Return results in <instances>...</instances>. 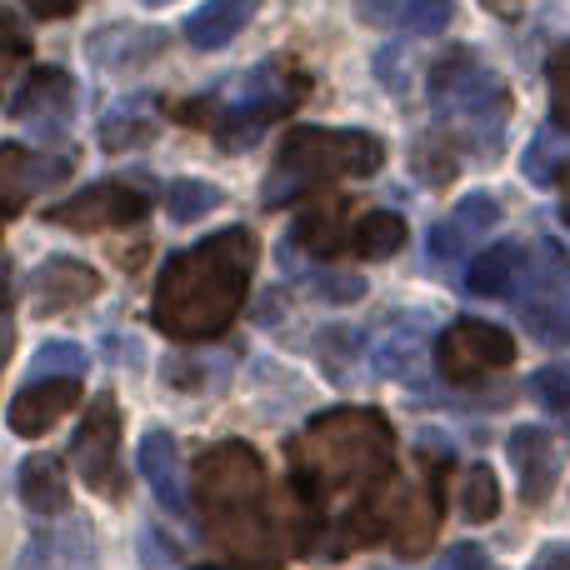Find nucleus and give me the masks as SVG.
Instances as JSON below:
<instances>
[{
    "label": "nucleus",
    "mask_w": 570,
    "mask_h": 570,
    "mask_svg": "<svg viewBox=\"0 0 570 570\" xmlns=\"http://www.w3.org/2000/svg\"><path fill=\"white\" fill-rule=\"evenodd\" d=\"M90 355L76 341H46L30 355V381H56V375H86Z\"/></svg>",
    "instance_id": "nucleus-27"
},
{
    "label": "nucleus",
    "mask_w": 570,
    "mask_h": 570,
    "mask_svg": "<svg viewBox=\"0 0 570 570\" xmlns=\"http://www.w3.org/2000/svg\"><path fill=\"white\" fill-rule=\"evenodd\" d=\"M321 351H361V331H321ZM331 381H345V371H341V361L331 365Z\"/></svg>",
    "instance_id": "nucleus-37"
},
{
    "label": "nucleus",
    "mask_w": 570,
    "mask_h": 570,
    "mask_svg": "<svg viewBox=\"0 0 570 570\" xmlns=\"http://www.w3.org/2000/svg\"><path fill=\"white\" fill-rule=\"evenodd\" d=\"M20 501L30 515H60L70 505L66 471H60L56 455H26L20 461Z\"/></svg>",
    "instance_id": "nucleus-20"
},
{
    "label": "nucleus",
    "mask_w": 570,
    "mask_h": 570,
    "mask_svg": "<svg viewBox=\"0 0 570 570\" xmlns=\"http://www.w3.org/2000/svg\"><path fill=\"white\" fill-rule=\"evenodd\" d=\"M261 0H206L196 16L186 20V40L196 50H226L240 30L256 20Z\"/></svg>",
    "instance_id": "nucleus-18"
},
{
    "label": "nucleus",
    "mask_w": 570,
    "mask_h": 570,
    "mask_svg": "<svg viewBox=\"0 0 570 570\" xmlns=\"http://www.w3.org/2000/svg\"><path fill=\"white\" fill-rule=\"evenodd\" d=\"M220 200H226V196H220V186H210V180H200V176L170 180V190H166V210H170V220H176V226H190V220L220 210Z\"/></svg>",
    "instance_id": "nucleus-25"
},
{
    "label": "nucleus",
    "mask_w": 570,
    "mask_h": 570,
    "mask_svg": "<svg viewBox=\"0 0 570 570\" xmlns=\"http://www.w3.org/2000/svg\"><path fill=\"white\" fill-rule=\"evenodd\" d=\"M305 285L331 305H351V301L365 295V281L355 276V271H315V276H305Z\"/></svg>",
    "instance_id": "nucleus-31"
},
{
    "label": "nucleus",
    "mask_w": 570,
    "mask_h": 570,
    "mask_svg": "<svg viewBox=\"0 0 570 570\" xmlns=\"http://www.w3.org/2000/svg\"><path fill=\"white\" fill-rule=\"evenodd\" d=\"M425 570H485V551H481V546H471V541H465V546H451L441 561L425 566Z\"/></svg>",
    "instance_id": "nucleus-36"
},
{
    "label": "nucleus",
    "mask_w": 570,
    "mask_h": 570,
    "mask_svg": "<svg viewBox=\"0 0 570 570\" xmlns=\"http://www.w3.org/2000/svg\"><path fill=\"white\" fill-rule=\"evenodd\" d=\"M511 361H515L511 331H501L491 321H471V315L445 325V335L435 341V371L451 385H475L491 371H505Z\"/></svg>",
    "instance_id": "nucleus-8"
},
{
    "label": "nucleus",
    "mask_w": 570,
    "mask_h": 570,
    "mask_svg": "<svg viewBox=\"0 0 570 570\" xmlns=\"http://www.w3.org/2000/svg\"><path fill=\"white\" fill-rule=\"evenodd\" d=\"M566 166H570L566 136H561V130H551V126H541L531 136V146H525V156H521L525 180H531V186H551V180H561Z\"/></svg>",
    "instance_id": "nucleus-24"
},
{
    "label": "nucleus",
    "mask_w": 570,
    "mask_h": 570,
    "mask_svg": "<svg viewBox=\"0 0 570 570\" xmlns=\"http://www.w3.org/2000/svg\"><path fill=\"white\" fill-rule=\"evenodd\" d=\"M150 210V196L126 180H100V186H86L80 196L50 206V220L70 230H116V226H136Z\"/></svg>",
    "instance_id": "nucleus-10"
},
{
    "label": "nucleus",
    "mask_w": 570,
    "mask_h": 570,
    "mask_svg": "<svg viewBox=\"0 0 570 570\" xmlns=\"http://www.w3.org/2000/svg\"><path fill=\"white\" fill-rule=\"evenodd\" d=\"M451 16H455L451 0H411L405 6V30L411 36H441L451 26Z\"/></svg>",
    "instance_id": "nucleus-32"
},
{
    "label": "nucleus",
    "mask_w": 570,
    "mask_h": 570,
    "mask_svg": "<svg viewBox=\"0 0 570 570\" xmlns=\"http://www.w3.org/2000/svg\"><path fill=\"white\" fill-rule=\"evenodd\" d=\"M546 76H551V106H556V120L570 126V46H561L551 56V66H546Z\"/></svg>",
    "instance_id": "nucleus-33"
},
{
    "label": "nucleus",
    "mask_w": 570,
    "mask_h": 570,
    "mask_svg": "<svg viewBox=\"0 0 570 570\" xmlns=\"http://www.w3.org/2000/svg\"><path fill=\"white\" fill-rule=\"evenodd\" d=\"M196 505L240 570H276L281 551L266 521V465L246 441L210 445L196 465Z\"/></svg>",
    "instance_id": "nucleus-2"
},
{
    "label": "nucleus",
    "mask_w": 570,
    "mask_h": 570,
    "mask_svg": "<svg viewBox=\"0 0 570 570\" xmlns=\"http://www.w3.org/2000/svg\"><path fill=\"white\" fill-rule=\"evenodd\" d=\"M461 515L471 525H485L501 515V481H495L491 465H471L461 475Z\"/></svg>",
    "instance_id": "nucleus-26"
},
{
    "label": "nucleus",
    "mask_w": 570,
    "mask_h": 570,
    "mask_svg": "<svg viewBox=\"0 0 570 570\" xmlns=\"http://www.w3.org/2000/svg\"><path fill=\"white\" fill-rule=\"evenodd\" d=\"M20 6H26L36 20H66L80 10V0H20Z\"/></svg>",
    "instance_id": "nucleus-38"
},
{
    "label": "nucleus",
    "mask_w": 570,
    "mask_h": 570,
    "mask_svg": "<svg viewBox=\"0 0 570 570\" xmlns=\"http://www.w3.org/2000/svg\"><path fill=\"white\" fill-rule=\"evenodd\" d=\"M405 246V220L395 210H365L351 226V250L365 261H391Z\"/></svg>",
    "instance_id": "nucleus-23"
},
{
    "label": "nucleus",
    "mask_w": 570,
    "mask_h": 570,
    "mask_svg": "<svg viewBox=\"0 0 570 570\" xmlns=\"http://www.w3.org/2000/svg\"><path fill=\"white\" fill-rule=\"evenodd\" d=\"M176 561H180V551L166 541V531H150V525H146V531H140V566H150V570H170Z\"/></svg>",
    "instance_id": "nucleus-35"
},
{
    "label": "nucleus",
    "mask_w": 570,
    "mask_h": 570,
    "mask_svg": "<svg viewBox=\"0 0 570 570\" xmlns=\"http://www.w3.org/2000/svg\"><path fill=\"white\" fill-rule=\"evenodd\" d=\"M531 570H570V546L566 541L541 546V551H535V561H531Z\"/></svg>",
    "instance_id": "nucleus-40"
},
{
    "label": "nucleus",
    "mask_w": 570,
    "mask_h": 570,
    "mask_svg": "<svg viewBox=\"0 0 570 570\" xmlns=\"http://www.w3.org/2000/svg\"><path fill=\"white\" fill-rule=\"evenodd\" d=\"M385 160V146L371 130H321V126H301L281 140L276 156V176L266 180V206L301 196V190L321 186V180H341V176H375Z\"/></svg>",
    "instance_id": "nucleus-4"
},
{
    "label": "nucleus",
    "mask_w": 570,
    "mask_h": 570,
    "mask_svg": "<svg viewBox=\"0 0 570 570\" xmlns=\"http://www.w3.org/2000/svg\"><path fill=\"white\" fill-rule=\"evenodd\" d=\"M116 451H120V405H116V395H96L90 411L80 415L76 435H70V465L106 501L126 495V475H120Z\"/></svg>",
    "instance_id": "nucleus-7"
},
{
    "label": "nucleus",
    "mask_w": 570,
    "mask_h": 570,
    "mask_svg": "<svg viewBox=\"0 0 570 570\" xmlns=\"http://www.w3.org/2000/svg\"><path fill=\"white\" fill-rule=\"evenodd\" d=\"M100 291V276L86 266V261H70V256H50L30 271V315H60L70 305H86L90 295Z\"/></svg>",
    "instance_id": "nucleus-12"
},
{
    "label": "nucleus",
    "mask_w": 570,
    "mask_h": 570,
    "mask_svg": "<svg viewBox=\"0 0 570 570\" xmlns=\"http://www.w3.org/2000/svg\"><path fill=\"white\" fill-rule=\"evenodd\" d=\"M485 10H495V16H521V0H485Z\"/></svg>",
    "instance_id": "nucleus-43"
},
{
    "label": "nucleus",
    "mask_w": 570,
    "mask_h": 570,
    "mask_svg": "<svg viewBox=\"0 0 570 570\" xmlns=\"http://www.w3.org/2000/svg\"><path fill=\"white\" fill-rule=\"evenodd\" d=\"M495 220H501V200L485 196V190H471V196H465L451 216L431 226L425 250H431L435 261H455V256H465V250H471V240H481Z\"/></svg>",
    "instance_id": "nucleus-14"
},
{
    "label": "nucleus",
    "mask_w": 570,
    "mask_h": 570,
    "mask_svg": "<svg viewBox=\"0 0 570 570\" xmlns=\"http://www.w3.org/2000/svg\"><path fill=\"white\" fill-rule=\"evenodd\" d=\"M511 465L521 475V495L525 505H541L556 485V471H561V455H556V441L541 431V425H515L511 431Z\"/></svg>",
    "instance_id": "nucleus-16"
},
{
    "label": "nucleus",
    "mask_w": 570,
    "mask_h": 570,
    "mask_svg": "<svg viewBox=\"0 0 570 570\" xmlns=\"http://www.w3.org/2000/svg\"><path fill=\"white\" fill-rule=\"evenodd\" d=\"M156 100L150 96H126L116 100V106L106 110V120H100V146L106 150H136L146 146L150 136H156Z\"/></svg>",
    "instance_id": "nucleus-21"
},
{
    "label": "nucleus",
    "mask_w": 570,
    "mask_h": 570,
    "mask_svg": "<svg viewBox=\"0 0 570 570\" xmlns=\"http://www.w3.org/2000/svg\"><path fill=\"white\" fill-rule=\"evenodd\" d=\"M531 395L541 411L561 415L570 425V365H541V371L531 375Z\"/></svg>",
    "instance_id": "nucleus-29"
},
{
    "label": "nucleus",
    "mask_w": 570,
    "mask_h": 570,
    "mask_svg": "<svg viewBox=\"0 0 570 570\" xmlns=\"http://www.w3.org/2000/svg\"><path fill=\"white\" fill-rule=\"evenodd\" d=\"M76 166V150H60V156H36V150L20 146H0V216L20 210L36 190L56 186L66 170Z\"/></svg>",
    "instance_id": "nucleus-13"
},
{
    "label": "nucleus",
    "mask_w": 570,
    "mask_h": 570,
    "mask_svg": "<svg viewBox=\"0 0 570 570\" xmlns=\"http://www.w3.org/2000/svg\"><path fill=\"white\" fill-rule=\"evenodd\" d=\"M415 361H421V335H405V331L385 335V341L371 351V365H375V371H381V375H395V381L415 375Z\"/></svg>",
    "instance_id": "nucleus-28"
},
{
    "label": "nucleus",
    "mask_w": 570,
    "mask_h": 570,
    "mask_svg": "<svg viewBox=\"0 0 570 570\" xmlns=\"http://www.w3.org/2000/svg\"><path fill=\"white\" fill-rule=\"evenodd\" d=\"M431 100L445 110V116L461 120L485 150H495L501 126H505V110H511V96H505V86L475 56H465V50L445 56L441 66L431 70Z\"/></svg>",
    "instance_id": "nucleus-5"
},
{
    "label": "nucleus",
    "mask_w": 570,
    "mask_h": 570,
    "mask_svg": "<svg viewBox=\"0 0 570 570\" xmlns=\"http://www.w3.org/2000/svg\"><path fill=\"white\" fill-rule=\"evenodd\" d=\"M415 170H421V176L431 180V186H445V180L455 176V156H445L441 140H431V146L421 140V156H415Z\"/></svg>",
    "instance_id": "nucleus-34"
},
{
    "label": "nucleus",
    "mask_w": 570,
    "mask_h": 570,
    "mask_svg": "<svg viewBox=\"0 0 570 570\" xmlns=\"http://www.w3.org/2000/svg\"><path fill=\"white\" fill-rule=\"evenodd\" d=\"M525 266H531V256H525L521 246H511V240H501V246L481 250V256L471 261V271H465V291L471 295H485V301H511L515 285H521Z\"/></svg>",
    "instance_id": "nucleus-17"
},
{
    "label": "nucleus",
    "mask_w": 570,
    "mask_h": 570,
    "mask_svg": "<svg viewBox=\"0 0 570 570\" xmlns=\"http://www.w3.org/2000/svg\"><path fill=\"white\" fill-rule=\"evenodd\" d=\"M146 6H170V0H146Z\"/></svg>",
    "instance_id": "nucleus-45"
},
{
    "label": "nucleus",
    "mask_w": 570,
    "mask_h": 570,
    "mask_svg": "<svg viewBox=\"0 0 570 570\" xmlns=\"http://www.w3.org/2000/svg\"><path fill=\"white\" fill-rule=\"evenodd\" d=\"M0 50H6V56H26V36L16 30L10 16H0Z\"/></svg>",
    "instance_id": "nucleus-41"
},
{
    "label": "nucleus",
    "mask_w": 570,
    "mask_h": 570,
    "mask_svg": "<svg viewBox=\"0 0 570 570\" xmlns=\"http://www.w3.org/2000/svg\"><path fill=\"white\" fill-rule=\"evenodd\" d=\"M295 246H305L311 256H335L351 246V226H345V206L341 200H321L295 220Z\"/></svg>",
    "instance_id": "nucleus-22"
},
{
    "label": "nucleus",
    "mask_w": 570,
    "mask_h": 570,
    "mask_svg": "<svg viewBox=\"0 0 570 570\" xmlns=\"http://www.w3.org/2000/svg\"><path fill=\"white\" fill-rule=\"evenodd\" d=\"M200 570H216V566H200Z\"/></svg>",
    "instance_id": "nucleus-46"
},
{
    "label": "nucleus",
    "mask_w": 570,
    "mask_h": 570,
    "mask_svg": "<svg viewBox=\"0 0 570 570\" xmlns=\"http://www.w3.org/2000/svg\"><path fill=\"white\" fill-rule=\"evenodd\" d=\"M140 475L150 481V495L166 505L170 515H186L190 501H186V465H180V445L170 431L150 425L140 435Z\"/></svg>",
    "instance_id": "nucleus-15"
},
{
    "label": "nucleus",
    "mask_w": 570,
    "mask_h": 570,
    "mask_svg": "<svg viewBox=\"0 0 570 570\" xmlns=\"http://www.w3.org/2000/svg\"><path fill=\"white\" fill-rule=\"evenodd\" d=\"M70 561V531H36L30 546L20 551L16 570H60Z\"/></svg>",
    "instance_id": "nucleus-30"
},
{
    "label": "nucleus",
    "mask_w": 570,
    "mask_h": 570,
    "mask_svg": "<svg viewBox=\"0 0 570 570\" xmlns=\"http://www.w3.org/2000/svg\"><path fill=\"white\" fill-rule=\"evenodd\" d=\"M515 301H521V321L535 331V341L570 345V261L561 246L546 240L541 256L525 266L521 285H515Z\"/></svg>",
    "instance_id": "nucleus-6"
},
{
    "label": "nucleus",
    "mask_w": 570,
    "mask_h": 570,
    "mask_svg": "<svg viewBox=\"0 0 570 570\" xmlns=\"http://www.w3.org/2000/svg\"><path fill=\"white\" fill-rule=\"evenodd\" d=\"M256 271V236L230 226L176 250L156 281V325L170 341H210L240 315Z\"/></svg>",
    "instance_id": "nucleus-1"
},
{
    "label": "nucleus",
    "mask_w": 570,
    "mask_h": 570,
    "mask_svg": "<svg viewBox=\"0 0 570 570\" xmlns=\"http://www.w3.org/2000/svg\"><path fill=\"white\" fill-rule=\"evenodd\" d=\"M395 435L381 411H331L311 421L295 445V491L301 505H321L325 495L375 491L395 471Z\"/></svg>",
    "instance_id": "nucleus-3"
},
{
    "label": "nucleus",
    "mask_w": 570,
    "mask_h": 570,
    "mask_svg": "<svg viewBox=\"0 0 570 570\" xmlns=\"http://www.w3.org/2000/svg\"><path fill=\"white\" fill-rule=\"evenodd\" d=\"M10 120L30 126L40 140L66 136L70 120H76V86H70L66 70H56V66L30 70V76L20 80V90L10 96Z\"/></svg>",
    "instance_id": "nucleus-9"
},
{
    "label": "nucleus",
    "mask_w": 570,
    "mask_h": 570,
    "mask_svg": "<svg viewBox=\"0 0 570 570\" xmlns=\"http://www.w3.org/2000/svg\"><path fill=\"white\" fill-rule=\"evenodd\" d=\"M10 301H16V285H10V261H0V315L10 311Z\"/></svg>",
    "instance_id": "nucleus-42"
},
{
    "label": "nucleus",
    "mask_w": 570,
    "mask_h": 570,
    "mask_svg": "<svg viewBox=\"0 0 570 570\" xmlns=\"http://www.w3.org/2000/svg\"><path fill=\"white\" fill-rule=\"evenodd\" d=\"M401 10V0H355V16L365 26H391V16Z\"/></svg>",
    "instance_id": "nucleus-39"
},
{
    "label": "nucleus",
    "mask_w": 570,
    "mask_h": 570,
    "mask_svg": "<svg viewBox=\"0 0 570 570\" xmlns=\"http://www.w3.org/2000/svg\"><path fill=\"white\" fill-rule=\"evenodd\" d=\"M561 216H566V226H570V166L561 170Z\"/></svg>",
    "instance_id": "nucleus-44"
},
{
    "label": "nucleus",
    "mask_w": 570,
    "mask_h": 570,
    "mask_svg": "<svg viewBox=\"0 0 570 570\" xmlns=\"http://www.w3.org/2000/svg\"><path fill=\"white\" fill-rule=\"evenodd\" d=\"M166 50V30H140V26H116V30H96L90 36V60L106 70H136L150 56Z\"/></svg>",
    "instance_id": "nucleus-19"
},
{
    "label": "nucleus",
    "mask_w": 570,
    "mask_h": 570,
    "mask_svg": "<svg viewBox=\"0 0 570 570\" xmlns=\"http://www.w3.org/2000/svg\"><path fill=\"white\" fill-rule=\"evenodd\" d=\"M80 405V375H56V381H30L26 391L10 401V431L40 441L50 435L70 411Z\"/></svg>",
    "instance_id": "nucleus-11"
}]
</instances>
